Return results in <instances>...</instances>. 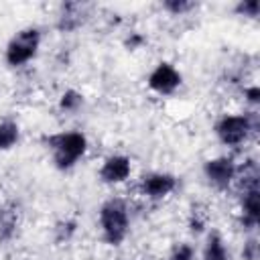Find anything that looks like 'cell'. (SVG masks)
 <instances>
[{"label":"cell","instance_id":"obj_1","mask_svg":"<svg viewBox=\"0 0 260 260\" xmlns=\"http://www.w3.org/2000/svg\"><path fill=\"white\" fill-rule=\"evenodd\" d=\"M100 221L104 230V240L112 246H118L128 234V209L124 201L110 199L100 209Z\"/></svg>","mask_w":260,"mask_h":260},{"label":"cell","instance_id":"obj_2","mask_svg":"<svg viewBox=\"0 0 260 260\" xmlns=\"http://www.w3.org/2000/svg\"><path fill=\"white\" fill-rule=\"evenodd\" d=\"M85 136L81 132H63L49 138V146L53 150V160L57 169H69L77 162V158L85 152Z\"/></svg>","mask_w":260,"mask_h":260},{"label":"cell","instance_id":"obj_3","mask_svg":"<svg viewBox=\"0 0 260 260\" xmlns=\"http://www.w3.org/2000/svg\"><path fill=\"white\" fill-rule=\"evenodd\" d=\"M39 41H41V35L37 28H24L20 30L8 45L6 49V61L8 65L12 67H18V65H24L28 59L35 57L37 49H39Z\"/></svg>","mask_w":260,"mask_h":260},{"label":"cell","instance_id":"obj_4","mask_svg":"<svg viewBox=\"0 0 260 260\" xmlns=\"http://www.w3.org/2000/svg\"><path fill=\"white\" fill-rule=\"evenodd\" d=\"M248 130H250V122L244 116H225L215 126L219 140L223 144H230V146L240 144L248 136Z\"/></svg>","mask_w":260,"mask_h":260},{"label":"cell","instance_id":"obj_5","mask_svg":"<svg viewBox=\"0 0 260 260\" xmlns=\"http://www.w3.org/2000/svg\"><path fill=\"white\" fill-rule=\"evenodd\" d=\"M179 83H181V75H179V71H177L173 65H169V63H160V65L150 73V77H148V85H150L154 91H158V93H171V91L177 89Z\"/></svg>","mask_w":260,"mask_h":260},{"label":"cell","instance_id":"obj_6","mask_svg":"<svg viewBox=\"0 0 260 260\" xmlns=\"http://www.w3.org/2000/svg\"><path fill=\"white\" fill-rule=\"evenodd\" d=\"M205 175L207 179L219 187V189H225L234 175H236V167H234V160L232 158H213V160H207L205 162Z\"/></svg>","mask_w":260,"mask_h":260},{"label":"cell","instance_id":"obj_7","mask_svg":"<svg viewBox=\"0 0 260 260\" xmlns=\"http://www.w3.org/2000/svg\"><path fill=\"white\" fill-rule=\"evenodd\" d=\"M128 175H130V160L126 156H110L100 171V177L106 183H120Z\"/></svg>","mask_w":260,"mask_h":260},{"label":"cell","instance_id":"obj_8","mask_svg":"<svg viewBox=\"0 0 260 260\" xmlns=\"http://www.w3.org/2000/svg\"><path fill=\"white\" fill-rule=\"evenodd\" d=\"M260 219V195L258 183H252L244 193V225L254 228Z\"/></svg>","mask_w":260,"mask_h":260},{"label":"cell","instance_id":"obj_9","mask_svg":"<svg viewBox=\"0 0 260 260\" xmlns=\"http://www.w3.org/2000/svg\"><path fill=\"white\" fill-rule=\"evenodd\" d=\"M142 189L150 197H165L175 189V177L171 175H148L144 177Z\"/></svg>","mask_w":260,"mask_h":260},{"label":"cell","instance_id":"obj_10","mask_svg":"<svg viewBox=\"0 0 260 260\" xmlns=\"http://www.w3.org/2000/svg\"><path fill=\"white\" fill-rule=\"evenodd\" d=\"M79 12H81V4H75V2L63 4V14H61V20H59V28L61 30H73L81 22Z\"/></svg>","mask_w":260,"mask_h":260},{"label":"cell","instance_id":"obj_11","mask_svg":"<svg viewBox=\"0 0 260 260\" xmlns=\"http://www.w3.org/2000/svg\"><path fill=\"white\" fill-rule=\"evenodd\" d=\"M203 260H230V258H228V252H225V248H223V242H221V238H219V234L213 232V234L209 236Z\"/></svg>","mask_w":260,"mask_h":260},{"label":"cell","instance_id":"obj_12","mask_svg":"<svg viewBox=\"0 0 260 260\" xmlns=\"http://www.w3.org/2000/svg\"><path fill=\"white\" fill-rule=\"evenodd\" d=\"M16 230V211L0 207V242L8 240Z\"/></svg>","mask_w":260,"mask_h":260},{"label":"cell","instance_id":"obj_13","mask_svg":"<svg viewBox=\"0 0 260 260\" xmlns=\"http://www.w3.org/2000/svg\"><path fill=\"white\" fill-rule=\"evenodd\" d=\"M18 140V126L14 122H2L0 124V150L10 148Z\"/></svg>","mask_w":260,"mask_h":260},{"label":"cell","instance_id":"obj_14","mask_svg":"<svg viewBox=\"0 0 260 260\" xmlns=\"http://www.w3.org/2000/svg\"><path fill=\"white\" fill-rule=\"evenodd\" d=\"M79 104H81V95L77 91H73V89L65 91L63 98H61V108L63 110H75Z\"/></svg>","mask_w":260,"mask_h":260},{"label":"cell","instance_id":"obj_15","mask_svg":"<svg viewBox=\"0 0 260 260\" xmlns=\"http://www.w3.org/2000/svg\"><path fill=\"white\" fill-rule=\"evenodd\" d=\"M162 6H165L169 12H173V14H181V12L189 10V8H193V2H185V0H167Z\"/></svg>","mask_w":260,"mask_h":260},{"label":"cell","instance_id":"obj_16","mask_svg":"<svg viewBox=\"0 0 260 260\" xmlns=\"http://www.w3.org/2000/svg\"><path fill=\"white\" fill-rule=\"evenodd\" d=\"M258 8H260L258 0H248V2H240L236 10L240 14H246V16H256L258 14Z\"/></svg>","mask_w":260,"mask_h":260},{"label":"cell","instance_id":"obj_17","mask_svg":"<svg viewBox=\"0 0 260 260\" xmlns=\"http://www.w3.org/2000/svg\"><path fill=\"white\" fill-rule=\"evenodd\" d=\"M191 258H193V248L189 244H181L173 254V260H191Z\"/></svg>","mask_w":260,"mask_h":260},{"label":"cell","instance_id":"obj_18","mask_svg":"<svg viewBox=\"0 0 260 260\" xmlns=\"http://www.w3.org/2000/svg\"><path fill=\"white\" fill-rule=\"evenodd\" d=\"M244 258H248V260H256V242H254V240H250V242L246 244Z\"/></svg>","mask_w":260,"mask_h":260},{"label":"cell","instance_id":"obj_19","mask_svg":"<svg viewBox=\"0 0 260 260\" xmlns=\"http://www.w3.org/2000/svg\"><path fill=\"white\" fill-rule=\"evenodd\" d=\"M246 95H248V100H250V102H254V104H256V102L260 100V89H258V87H250V89L246 91Z\"/></svg>","mask_w":260,"mask_h":260}]
</instances>
